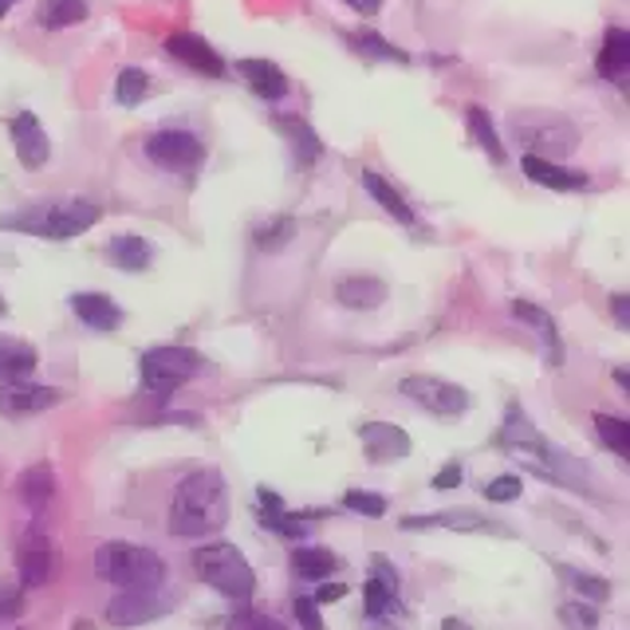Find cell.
Wrapping results in <instances>:
<instances>
[{"label":"cell","instance_id":"cell-24","mask_svg":"<svg viewBox=\"0 0 630 630\" xmlns=\"http://www.w3.org/2000/svg\"><path fill=\"white\" fill-rule=\"evenodd\" d=\"M336 300L351 311H374L387 303V284L379 277H343L336 284Z\"/></svg>","mask_w":630,"mask_h":630},{"label":"cell","instance_id":"cell-31","mask_svg":"<svg viewBox=\"0 0 630 630\" xmlns=\"http://www.w3.org/2000/svg\"><path fill=\"white\" fill-rule=\"evenodd\" d=\"M560 579L579 591L583 603L603 607L607 599H611V579H603V576H591V571H579V568H560Z\"/></svg>","mask_w":630,"mask_h":630},{"label":"cell","instance_id":"cell-10","mask_svg":"<svg viewBox=\"0 0 630 630\" xmlns=\"http://www.w3.org/2000/svg\"><path fill=\"white\" fill-rule=\"evenodd\" d=\"M359 441H363L367 461H374V466L402 461V458H410V449H414L410 433L394 422H363L359 426Z\"/></svg>","mask_w":630,"mask_h":630},{"label":"cell","instance_id":"cell-33","mask_svg":"<svg viewBox=\"0 0 630 630\" xmlns=\"http://www.w3.org/2000/svg\"><path fill=\"white\" fill-rule=\"evenodd\" d=\"M150 96V76L142 68H122L119 79H114V99L122 107H139L142 99Z\"/></svg>","mask_w":630,"mask_h":630},{"label":"cell","instance_id":"cell-37","mask_svg":"<svg viewBox=\"0 0 630 630\" xmlns=\"http://www.w3.org/2000/svg\"><path fill=\"white\" fill-rule=\"evenodd\" d=\"M520 497H524V481H520L517 473H501L484 484V501H492V504H512V501H520Z\"/></svg>","mask_w":630,"mask_h":630},{"label":"cell","instance_id":"cell-39","mask_svg":"<svg viewBox=\"0 0 630 630\" xmlns=\"http://www.w3.org/2000/svg\"><path fill=\"white\" fill-rule=\"evenodd\" d=\"M296 619H300L303 630H323V614H320V603L311 596H296Z\"/></svg>","mask_w":630,"mask_h":630},{"label":"cell","instance_id":"cell-5","mask_svg":"<svg viewBox=\"0 0 630 630\" xmlns=\"http://www.w3.org/2000/svg\"><path fill=\"white\" fill-rule=\"evenodd\" d=\"M512 134L524 147V154L548 158V162H556V158L571 154L579 147L576 122L556 111H517L512 114Z\"/></svg>","mask_w":630,"mask_h":630},{"label":"cell","instance_id":"cell-43","mask_svg":"<svg viewBox=\"0 0 630 630\" xmlns=\"http://www.w3.org/2000/svg\"><path fill=\"white\" fill-rule=\"evenodd\" d=\"M371 579H379V583H387V588L398 591V571H394V563H390L387 556H379V552L371 556Z\"/></svg>","mask_w":630,"mask_h":630},{"label":"cell","instance_id":"cell-41","mask_svg":"<svg viewBox=\"0 0 630 630\" xmlns=\"http://www.w3.org/2000/svg\"><path fill=\"white\" fill-rule=\"evenodd\" d=\"M461 473H466V469H461L458 466V461H449V466H441L438 469V477H433V489H438V492H449V489H458V484L461 481H466V477H461Z\"/></svg>","mask_w":630,"mask_h":630},{"label":"cell","instance_id":"cell-18","mask_svg":"<svg viewBox=\"0 0 630 630\" xmlns=\"http://www.w3.org/2000/svg\"><path fill=\"white\" fill-rule=\"evenodd\" d=\"M237 71H241V79L252 87V96H260L264 103H280V99L288 96L284 71H280L272 60H241Z\"/></svg>","mask_w":630,"mask_h":630},{"label":"cell","instance_id":"cell-21","mask_svg":"<svg viewBox=\"0 0 630 630\" xmlns=\"http://www.w3.org/2000/svg\"><path fill=\"white\" fill-rule=\"evenodd\" d=\"M402 528H407V532H426V528H449V532H497L492 520H484L481 512H466V509L433 512V517H407Z\"/></svg>","mask_w":630,"mask_h":630},{"label":"cell","instance_id":"cell-42","mask_svg":"<svg viewBox=\"0 0 630 630\" xmlns=\"http://www.w3.org/2000/svg\"><path fill=\"white\" fill-rule=\"evenodd\" d=\"M229 627L233 630H284V622L268 619V614H237Z\"/></svg>","mask_w":630,"mask_h":630},{"label":"cell","instance_id":"cell-15","mask_svg":"<svg viewBox=\"0 0 630 630\" xmlns=\"http://www.w3.org/2000/svg\"><path fill=\"white\" fill-rule=\"evenodd\" d=\"M52 548L43 540V532H24V544L17 552L20 588H43L52 579Z\"/></svg>","mask_w":630,"mask_h":630},{"label":"cell","instance_id":"cell-34","mask_svg":"<svg viewBox=\"0 0 630 630\" xmlns=\"http://www.w3.org/2000/svg\"><path fill=\"white\" fill-rule=\"evenodd\" d=\"M363 596H367V614H371V619L382 622V619H390V614H402L398 591L387 588V583H379V579H367Z\"/></svg>","mask_w":630,"mask_h":630},{"label":"cell","instance_id":"cell-8","mask_svg":"<svg viewBox=\"0 0 630 630\" xmlns=\"http://www.w3.org/2000/svg\"><path fill=\"white\" fill-rule=\"evenodd\" d=\"M398 390L438 418H461L469 410V402H473L466 387L449 379H433V374H410V379L398 382Z\"/></svg>","mask_w":630,"mask_h":630},{"label":"cell","instance_id":"cell-30","mask_svg":"<svg viewBox=\"0 0 630 630\" xmlns=\"http://www.w3.org/2000/svg\"><path fill=\"white\" fill-rule=\"evenodd\" d=\"M347 40H351V48L354 52H363L367 60H390V63H410V56L402 52V48H394V43L390 40H382L379 32H367V28H354L351 36H347Z\"/></svg>","mask_w":630,"mask_h":630},{"label":"cell","instance_id":"cell-25","mask_svg":"<svg viewBox=\"0 0 630 630\" xmlns=\"http://www.w3.org/2000/svg\"><path fill=\"white\" fill-rule=\"evenodd\" d=\"M596 71L603 79H614V83L630 71V32L627 28H619V24L607 28V40L596 56Z\"/></svg>","mask_w":630,"mask_h":630},{"label":"cell","instance_id":"cell-50","mask_svg":"<svg viewBox=\"0 0 630 630\" xmlns=\"http://www.w3.org/2000/svg\"><path fill=\"white\" fill-rule=\"evenodd\" d=\"M0 316H9V303H4V296H0Z\"/></svg>","mask_w":630,"mask_h":630},{"label":"cell","instance_id":"cell-28","mask_svg":"<svg viewBox=\"0 0 630 630\" xmlns=\"http://www.w3.org/2000/svg\"><path fill=\"white\" fill-rule=\"evenodd\" d=\"M466 127H469V139L489 154V162L504 166V139H501V130H497V122H492V114L484 111V107H469Z\"/></svg>","mask_w":630,"mask_h":630},{"label":"cell","instance_id":"cell-51","mask_svg":"<svg viewBox=\"0 0 630 630\" xmlns=\"http://www.w3.org/2000/svg\"><path fill=\"white\" fill-rule=\"evenodd\" d=\"M76 630H91V622H76Z\"/></svg>","mask_w":630,"mask_h":630},{"label":"cell","instance_id":"cell-47","mask_svg":"<svg viewBox=\"0 0 630 630\" xmlns=\"http://www.w3.org/2000/svg\"><path fill=\"white\" fill-rule=\"evenodd\" d=\"M438 630H473V627H469V622H461V619H441Z\"/></svg>","mask_w":630,"mask_h":630},{"label":"cell","instance_id":"cell-40","mask_svg":"<svg viewBox=\"0 0 630 630\" xmlns=\"http://www.w3.org/2000/svg\"><path fill=\"white\" fill-rule=\"evenodd\" d=\"M20 611H24V588L0 583V619H17Z\"/></svg>","mask_w":630,"mask_h":630},{"label":"cell","instance_id":"cell-17","mask_svg":"<svg viewBox=\"0 0 630 630\" xmlns=\"http://www.w3.org/2000/svg\"><path fill=\"white\" fill-rule=\"evenodd\" d=\"M71 311L79 316V323L91 331H114L122 328V308L103 292H76L71 296Z\"/></svg>","mask_w":630,"mask_h":630},{"label":"cell","instance_id":"cell-23","mask_svg":"<svg viewBox=\"0 0 630 630\" xmlns=\"http://www.w3.org/2000/svg\"><path fill=\"white\" fill-rule=\"evenodd\" d=\"M40 354L28 339L0 336V382H24L28 374H36Z\"/></svg>","mask_w":630,"mask_h":630},{"label":"cell","instance_id":"cell-49","mask_svg":"<svg viewBox=\"0 0 630 630\" xmlns=\"http://www.w3.org/2000/svg\"><path fill=\"white\" fill-rule=\"evenodd\" d=\"M12 4H17V0H0V20L9 17V12H12Z\"/></svg>","mask_w":630,"mask_h":630},{"label":"cell","instance_id":"cell-16","mask_svg":"<svg viewBox=\"0 0 630 630\" xmlns=\"http://www.w3.org/2000/svg\"><path fill=\"white\" fill-rule=\"evenodd\" d=\"M272 127H277L280 134L288 139V147H292V158H296V166H300V170H308V166H316L323 158L320 134H316V127H308L300 114H277V119H272Z\"/></svg>","mask_w":630,"mask_h":630},{"label":"cell","instance_id":"cell-20","mask_svg":"<svg viewBox=\"0 0 630 630\" xmlns=\"http://www.w3.org/2000/svg\"><path fill=\"white\" fill-rule=\"evenodd\" d=\"M512 316H517L524 328H532L536 336L544 339V351H548V363L560 367L563 363V343H560V331H556V320L548 316L540 303H528V300H517L512 303Z\"/></svg>","mask_w":630,"mask_h":630},{"label":"cell","instance_id":"cell-29","mask_svg":"<svg viewBox=\"0 0 630 630\" xmlns=\"http://www.w3.org/2000/svg\"><path fill=\"white\" fill-rule=\"evenodd\" d=\"M91 17L87 9V0H43L40 4V24L60 32V28H71V24H83Z\"/></svg>","mask_w":630,"mask_h":630},{"label":"cell","instance_id":"cell-46","mask_svg":"<svg viewBox=\"0 0 630 630\" xmlns=\"http://www.w3.org/2000/svg\"><path fill=\"white\" fill-rule=\"evenodd\" d=\"M343 4H347V9L359 12V17H379L387 0H343Z\"/></svg>","mask_w":630,"mask_h":630},{"label":"cell","instance_id":"cell-19","mask_svg":"<svg viewBox=\"0 0 630 630\" xmlns=\"http://www.w3.org/2000/svg\"><path fill=\"white\" fill-rule=\"evenodd\" d=\"M107 260H111L119 272H147L154 264V244L139 233H119L107 241Z\"/></svg>","mask_w":630,"mask_h":630},{"label":"cell","instance_id":"cell-4","mask_svg":"<svg viewBox=\"0 0 630 630\" xmlns=\"http://www.w3.org/2000/svg\"><path fill=\"white\" fill-rule=\"evenodd\" d=\"M193 571L206 588L221 591L229 599H252L257 596V576L252 563L244 560L241 548L233 544H206L193 552Z\"/></svg>","mask_w":630,"mask_h":630},{"label":"cell","instance_id":"cell-45","mask_svg":"<svg viewBox=\"0 0 630 630\" xmlns=\"http://www.w3.org/2000/svg\"><path fill=\"white\" fill-rule=\"evenodd\" d=\"M611 311H614V323H619V328H630V296L627 292L611 296Z\"/></svg>","mask_w":630,"mask_h":630},{"label":"cell","instance_id":"cell-27","mask_svg":"<svg viewBox=\"0 0 630 630\" xmlns=\"http://www.w3.org/2000/svg\"><path fill=\"white\" fill-rule=\"evenodd\" d=\"M363 190L371 193V201H379V206L387 209V213L394 217L398 224H414L418 221L414 206H410V201L402 198V193H398L379 170H363Z\"/></svg>","mask_w":630,"mask_h":630},{"label":"cell","instance_id":"cell-2","mask_svg":"<svg viewBox=\"0 0 630 630\" xmlns=\"http://www.w3.org/2000/svg\"><path fill=\"white\" fill-rule=\"evenodd\" d=\"M99 221L96 201H56V206H36L24 213H9L0 221V229H12V233H36L48 237V241H71V237L87 233L91 224Z\"/></svg>","mask_w":630,"mask_h":630},{"label":"cell","instance_id":"cell-38","mask_svg":"<svg viewBox=\"0 0 630 630\" xmlns=\"http://www.w3.org/2000/svg\"><path fill=\"white\" fill-rule=\"evenodd\" d=\"M292 233H296V224L288 221V217H277V221H272V229H260V233H257V244L264 252H277L284 241H292Z\"/></svg>","mask_w":630,"mask_h":630},{"label":"cell","instance_id":"cell-32","mask_svg":"<svg viewBox=\"0 0 630 630\" xmlns=\"http://www.w3.org/2000/svg\"><path fill=\"white\" fill-rule=\"evenodd\" d=\"M596 433L614 458H630V422L614 414H596Z\"/></svg>","mask_w":630,"mask_h":630},{"label":"cell","instance_id":"cell-12","mask_svg":"<svg viewBox=\"0 0 630 630\" xmlns=\"http://www.w3.org/2000/svg\"><path fill=\"white\" fill-rule=\"evenodd\" d=\"M9 134H12V147H17V158L24 170H43V166H48V158H52V139H48V130L40 127V119H36L32 111L12 114Z\"/></svg>","mask_w":630,"mask_h":630},{"label":"cell","instance_id":"cell-6","mask_svg":"<svg viewBox=\"0 0 630 630\" xmlns=\"http://www.w3.org/2000/svg\"><path fill=\"white\" fill-rule=\"evenodd\" d=\"M201 359L190 351V347H150L139 359L142 371V387L158 398H170L173 390H182L186 382L198 374Z\"/></svg>","mask_w":630,"mask_h":630},{"label":"cell","instance_id":"cell-26","mask_svg":"<svg viewBox=\"0 0 630 630\" xmlns=\"http://www.w3.org/2000/svg\"><path fill=\"white\" fill-rule=\"evenodd\" d=\"M292 571L296 579H308V583H323L339 571V556L323 544H300L292 552Z\"/></svg>","mask_w":630,"mask_h":630},{"label":"cell","instance_id":"cell-3","mask_svg":"<svg viewBox=\"0 0 630 630\" xmlns=\"http://www.w3.org/2000/svg\"><path fill=\"white\" fill-rule=\"evenodd\" d=\"M99 579L114 583L119 591L127 588H162L170 568L158 552L150 548H139V544H103L91 560Z\"/></svg>","mask_w":630,"mask_h":630},{"label":"cell","instance_id":"cell-48","mask_svg":"<svg viewBox=\"0 0 630 630\" xmlns=\"http://www.w3.org/2000/svg\"><path fill=\"white\" fill-rule=\"evenodd\" d=\"M614 382H619V387H622V390H630V374H627V371H622V367H619V371H614Z\"/></svg>","mask_w":630,"mask_h":630},{"label":"cell","instance_id":"cell-35","mask_svg":"<svg viewBox=\"0 0 630 630\" xmlns=\"http://www.w3.org/2000/svg\"><path fill=\"white\" fill-rule=\"evenodd\" d=\"M343 504L347 512H354V517H367V520H379L387 517V497L382 492H367V489H347L343 492Z\"/></svg>","mask_w":630,"mask_h":630},{"label":"cell","instance_id":"cell-9","mask_svg":"<svg viewBox=\"0 0 630 630\" xmlns=\"http://www.w3.org/2000/svg\"><path fill=\"white\" fill-rule=\"evenodd\" d=\"M173 611V596L162 588H127L107 603V622L111 627H142L158 622Z\"/></svg>","mask_w":630,"mask_h":630},{"label":"cell","instance_id":"cell-22","mask_svg":"<svg viewBox=\"0 0 630 630\" xmlns=\"http://www.w3.org/2000/svg\"><path fill=\"white\" fill-rule=\"evenodd\" d=\"M17 497L24 501V509L40 512L52 504L56 497V469L48 466V461H36V466H28L24 473H20L17 481Z\"/></svg>","mask_w":630,"mask_h":630},{"label":"cell","instance_id":"cell-14","mask_svg":"<svg viewBox=\"0 0 630 630\" xmlns=\"http://www.w3.org/2000/svg\"><path fill=\"white\" fill-rule=\"evenodd\" d=\"M520 170H524L528 182H536L540 190L579 193V190H588V186H591V178H588L583 170H571V166L548 162V158H536V154H524V158H520Z\"/></svg>","mask_w":630,"mask_h":630},{"label":"cell","instance_id":"cell-36","mask_svg":"<svg viewBox=\"0 0 630 630\" xmlns=\"http://www.w3.org/2000/svg\"><path fill=\"white\" fill-rule=\"evenodd\" d=\"M560 619L568 630H596L599 627V607L583 603V599H568V603L560 607Z\"/></svg>","mask_w":630,"mask_h":630},{"label":"cell","instance_id":"cell-11","mask_svg":"<svg viewBox=\"0 0 630 630\" xmlns=\"http://www.w3.org/2000/svg\"><path fill=\"white\" fill-rule=\"evenodd\" d=\"M60 390L40 382H0V414L4 418H36L60 402Z\"/></svg>","mask_w":630,"mask_h":630},{"label":"cell","instance_id":"cell-44","mask_svg":"<svg viewBox=\"0 0 630 630\" xmlns=\"http://www.w3.org/2000/svg\"><path fill=\"white\" fill-rule=\"evenodd\" d=\"M347 596V583H328V579H323V583H316V603H339V599Z\"/></svg>","mask_w":630,"mask_h":630},{"label":"cell","instance_id":"cell-1","mask_svg":"<svg viewBox=\"0 0 630 630\" xmlns=\"http://www.w3.org/2000/svg\"><path fill=\"white\" fill-rule=\"evenodd\" d=\"M233 512L229 481L217 469H198L173 489L170 501V536L173 540H190V536L221 532Z\"/></svg>","mask_w":630,"mask_h":630},{"label":"cell","instance_id":"cell-7","mask_svg":"<svg viewBox=\"0 0 630 630\" xmlns=\"http://www.w3.org/2000/svg\"><path fill=\"white\" fill-rule=\"evenodd\" d=\"M142 154L150 158V166L166 173H198L206 162V147L190 130H154L142 142Z\"/></svg>","mask_w":630,"mask_h":630},{"label":"cell","instance_id":"cell-13","mask_svg":"<svg viewBox=\"0 0 630 630\" xmlns=\"http://www.w3.org/2000/svg\"><path fill=\"white\" fill-rule=\"evenodd\" d=\"M166 52H170L178 63H186V68L201 71V76H209V79L229 76L224 60L213 52V43H209L206 36H198V32H173V36H166Z\"/></svg>","mask_w":630,"mask_h":630}]
</instances>
